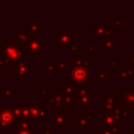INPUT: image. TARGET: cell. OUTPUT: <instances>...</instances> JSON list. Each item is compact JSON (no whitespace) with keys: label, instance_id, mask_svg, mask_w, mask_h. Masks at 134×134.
Here are the masks:
<instances>
[{"label":"cell","instance_id":"1","mask_svg":"<svg viewBox=\"0 0 134 134\" xmlns=\"http://www.w3.org/2000/svg\"><path fill=\"white\" fill-rule=\"evenodd\" d=\"M0 52H3L6 58V63L8 66L14 67L15 63L21 62V61H28L27 55L19 44H16L14 42L9 43H0Z\"/></svg>","mask_w":134,"mask_h":134},{"label":"cell","instance_id":"2","mask_svg":"<svg viewBox=\"0 0 134 134\" xmlns=\"http://www.w3.org/2000/svg\"><path fill=\"white\" fill-rule=\"evenodd\" d=\"M47 47V43L43 41L42 38L37 39H28L23 43V49L27 55V58H42V49Z\"/></svg>","mask_w":134,"mask_h":134},{"label":"cell","instance_id":"3","mask_svg":"<svg viewBox=\"0 0 134 134\" xmlns=\"http://www.w3.org/2000/svg\"><path fill=\"white\" fill-rule=\"evenodd\" d=\"M16 124L18 125V119L15 116L10 106L0 105V129H13Z\"/></svg>","mask_w":134,"mask_h":134},{"label":"cell","instance_id":"4","mask_svg":"<svg viewBox=\"0 0 134 134\" xmlns=\"http://www.w3.org/2000/svg\"><path fill=\"white\" fill-rule=\"evenodd\" d=\"M76 35L71 32L70 28H57L55 30V45L57 47H67L70 43H75Z\"/></svg>","mask_w":134,"mask_h":134},{"label":"cell","instance_id":"5","mask_svg":"<svg viewBox=\"0 0 134 134\" xmlns=\"http://www.w3.org/2000/svg\"><path fill=\"white\" fill-rule=\"evenodd\" d=\"M34 64L29 61L17 62L14 65V75L18 77L19 81H27L29 76L32 75Z\"/></svg>","mask_w":134,"mask_h":134},{"label":"cell","instance_id":"6","mask_svg":"<svg viewBox=\"0 0 134 134\" xmlns=\"http://www.w3.org/2000/svg\"><path fill=\"white\" fill-rule=\"evenodd\" d=\"M71 122V116L66 111L59 110L51 115V129H65Z\"/></svg>","mask_w":134,"mask_h":134},{"label":"cell","instance_id":"7","mask_svg":"<svg viewBox=\"0 0 134 134\" xmlns=\"http://www.w3.org/2000/svg\"><path fill=\"white\" fill-rule=\"evenodd\" d=\"M89 80V70L87 67L75 66L71 69V81L75 85H84Z\"/></svg>","mask_w":134,"mask_h":134},{"label":"cell","instance_id":"8","mask_svg":"<svg viewBox=\"0 0 134 134\" xmlns=\"http://www.w3.org/2000/svg\"><path fill=\"white\" fill-rule=\"evenodd\" d=\"M29 112H30L31 122L32 124H37V125H41L43 119H46L47 115H48L47 112H45L44 110H42L39 107V105L29 107Z\"/></svg>","mask_w":134,"mask_h":134},{"label":"cell","instance_id":"9","mask_svg":"<svg viewBox=\"0 0 134 134\" xmlns=\"http://www.w3.org/2000/svg\"><path fill=\"white\" fill-rule=\"evenodd\" d=\"M28 28H15L14 29V43H24L28 40Z\"/></svg>","mask_w":134,"mask_h":134},{"label":"cell","instance_id":"10","mask_svg":"<svg viewBox=\"0 0 134 134\" xmlns=\"http://www.w3.org/2000/svg\"><path fill=\"white\" fill-rule=\"evenodd\" d=\"M75 120H76V125H75V128L76 129H88L89 126H90V122H89V118L87 115H84V114H76L75 115Z\"/></svg>","mask_w":134,"mask_h":134},{"label":"cell","instance_id":"11","mask_svg":"<svg viewBox=\"0 0 134 134\" xmlns=\"http://www.w3.org/2000/svg\"><path fill=\"white\" fill-rule=\"evenodd\" d=\"M14 89L15 87L13 85H5L2 90H0V95L4 97L5 100H12L14 99Z\"/></svg>","mask_w":134,"mask_h":134},{"label":"cell","instance_id":"12","mask_svg":"<svg viewBox=\"0 0 134 134\" xmlns=\"http://www.w3.org/2000/svg\"><path fill=\"white\" fill-rule=\"evenodd\" d=\"M28 30L31 31V32H35V34H41L43 31V25L41 23H38V20L37 19H34L32 20V23H29L28 26H27Z\"/></svg>","mask_w":134,"mask_h":134},{"label":"cell","instance_id":"13","mask_svg":"<svg viewBox=\"0 0 134 134\" xmlns=\"http://www.w3.org/2000/svg\"><path fill=\"white\" fill-rule=\"evenodd\" d=\"M75 91H76V94L80 96V97H85V96H89V86L88 85H76L75 87Z\"/></svg>","mask_w":134,"mask_h":134},{"label":"cell","instance_id":"14","mask_svg":"<svg viewBox=\"0 0 134 134\" xmlns=\"http://www.w3.org/2000/svg\"><path fill=\"white\" fill-rule=\"evenodd\" d=\"M94 104V96L93 95H89V96H85V97H81V104L80 107L81 109H89L90 105Z\"/></svg>","mask_w":134,"mask_h":134},{"label":"cell","instance_id":"15","mask_svg":"<svg viewBox=\"0 0 134 134\" xmlns=\"http://www.w3.org/2000/svg\"><path fill=\"white\" fill-rule=\"evenodd\" d=\"M57 67H58V62H51V63H48L45 66H43L42 71L46 72L47 76H51L53 71H57Z\"/></svg>","mask_w":134,"mask_h":134},{"label":"cell","instance_id":"16","mask_svg":"<svg viewBox=\"0 0 134 134\" xmlns=\"http://www.w3.org/2000/svg\"><path fill=\"white\" fill-rule=\"evenodd\" d=\"M61 91L67 96H73V95L76 94L75 93V88L72 87V86H69V85H63L61 87Z\"/></svg>","mask_w":134,"mask_h":134},{"label":"cell","instance_id":"17","mask_svg":"<svg viewBox=\"0 0 134 134\" xmlns=\"http://www.w3.org/2000/svg\"><path fill=\"white\" fill-rule=\"evenodd\" d=\"M32 125L34 124H31L28 120H21L17 125V129H20V130H32Z\"/></svg>","mask_w":134,"mask_h":134},{"label":"cell","instance_id":"18","mask_svg":"<svg viewBox=\"0 0 134 134\" xmlns=\"http://www.w3.org/2000/svg\"><path fill=\"white\" fill-rule=\"evenodd\" d=\"M81 50V44L75 42V43H70L66 47V52H79Z\"/></svg>","mask_w":134,"mask_h":134},{"label":"cell","instance_id":"19","mask_svg":"<svg viewBox=\"0 0 134 134\" xmlns=\"http://www.w3.org/2000/svg\"><path fill=\"white\" fill-rule=\"evenodd\" d=\"M67 66H68V62H67L66 58H65V57H62V58H61V61L58 62L57 71H63V70H65V69L67 68Z\"/></svg>","mask_w":134,"mask_h":134},{"label":"cell","instance_id":"20","mask_svg":"<svg viewBox=\"0 0 134 134\" xmlns=\"http://www.w3.org/2000/svg\"><path fill=\"white\" fill-rule=\"evenodd\" d=\"M94 77H95L96 81L108 80V79H109V73H108V72H99V71H95V73H94Z\"/></svg>","mask_w":134,"mask_h":134},{"label":"cell","instance_id":"21","mask_svg":"<svg viewBox=\"0 0 134 134\" xmlns=\"http://www.w3.org/2000/svg\"><path fill=\"white\" fill-rule=\"evenodd\" d=\"M7 65L6 58L3 52H0V71H4V66Z\"/></svg>","mask_w":134,"mask_h":134},{"label":"cell","instance_id":"22","mask_svg":"<svg viewBox=\"0 0 134 134\" xmlns=\"http://www.w3.org/2000/svg\"><path fill=\"white\" fill-rule=\"evenodd\" d=\"M23 105H25L27 107H32V106H37L39 104H38V100L37 99H24Z\"/></svg>","mask_w":134,"mask_h":134},{"label":"cell","instance_id":"23","mask_svg":"<svg viewBox=\"0 0 134 134\" xmlns=\"http://www.w3.org/2000/svg\"><path fill=\"white\" fill-rule=\"evenodd\" d=\"M15 134H37V133H35L32 130H20L16 128Z\"/></svg>","mask_w":134,"mask_h":134},{"label":"cell","instance_id":"24","mask_svg":"<svg viewBox=\"0 0 134 134\" xmlns=\"http://www.w3.org/2000/svg\"><path fill=\"white\" fill-rule=\"evenodd\" d=\"M99 134H112V132L109 131V130L106 128V126L100 125V126H99Z\"/></svg>","mask_w":134,"mask_h":134},{"label":"cell","instance_id":"25","mask_svg":"<svg viewBox=\"0 0 134 134\" xmlns=\"http://www.w3.org/2000/svg\"><path fill=\"white\" fill-rule=\"evenodd\" d=\"M85 49H86L87 52L94 51V45H93V44H90V43H86V44H85Z\"/></svg>","mask_w":134,"mask_h":134},{"label":"cell","instance_id":"26","mask_svg":"<svg viewBox=\"0 0 134 134\" xmlns=\"http://www.w3.org/2000/svg\"><path fill=\"white\" fill-rule=\"evenodd\" d=\"M43 134H52L51 128L50 129H43Z\"/></svg>","mask_w":134,"mask_h":134},{"label":"cell","instance_id":"27","mask_svg":"<svg viewBox=\"0 0 134 134\" xmlns=\"http://www.w3.org/2000/svg\"><path fill=\"white\" fill-rule=\"evenodd\" d=\"M46 90H47V85H43V87H42V91L45 93V92H46Z\"/></svg>","mask_w":134,"mask_h":134},{"label":"cell","instance_id":"28","mask_svg":"<svg viewBox=\"0 0 134 134\" xmlns=\"http://www.w3.org/2000/svg\"><path fill=\"white\" fill-rule=\"evenodd\" d=\"M43 94H45V93H44V92H43L41 89H40V90H38V95H41V96H42Z\"/></svg>","mask_w":134,"mask_h":134},{"label":"cell","instance_id":"29","mask_svg":"<svg viewBox=\"0 0 134 134\" xmlns=\"http://www.w3.org/2000/svg\"><path fill=\"white\" fill-rule=\"evenodd\" d=\"M88 118H92V119H93V118H94V115H93V114H89V115H88Z\"/></svg>","mask_w":134,"mask_h":134},{"label":"cell","instance_id":"30","mask_svg":"<svg viewBox=\"0 0 134 134\" xmlns=\"http://www.w3.org/2000/svg\"><path fill=\"white\" fill-rule=\"evenodd\" d=\"M4 131H5L4 129H0V133H1V134H3V133H4Z\"/></svg>","mask_w":134,"mask_h":134},{"label":"cell","instance_id":"31","mask_svg":"<svg viewBox=\"0 0 134 134\" xmlns=\"http://www.w3.org/2000/svg\"><path fill=\"white\" fill-rule=\"evenodd\" d=\"M52 134H69V133H52Z\"/></svg>","mask_w":134,"mask_h":134}]
</instances>
